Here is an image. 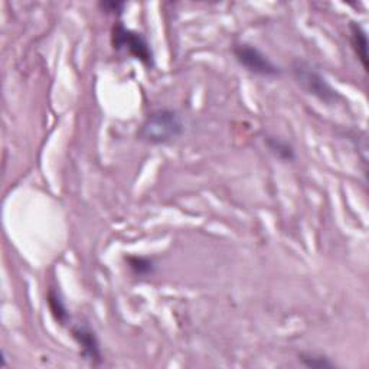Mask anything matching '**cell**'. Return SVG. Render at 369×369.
I'll return each instance as SVG.
<instances>
[{
  "mask_svg": "<svg viewBox=\"0 0 369 369\" xmlns=\"http://www.w3.org/2000/svg\"><path fill=\"white\" fill-rule=\"evenodd\" d=\"M183 133L184 123L176 110L157 108L147 115L137 130V140L153 146L169 145L180 138Z\"/></svg>",
  "mask_w": 369,
  "mask_h": 369,
  "instance_id": "6da1fadb",
  "label": "cell"
},
{
  "mask_svg": "<svg viewBox=\"0 0 369 369\" xmlns=\"http://www.w3.org/2000/svg\"><path fill=\"white\" fill-rule=\"evenodd\" d=\"M111 45L117 52L142 62L146 68H153L154 55L150 43L140 32L127 28L124 23H114L111 29Z\"/></svg>",
  "mask_w": 369,
  "mask_h": 369,
  "instance_id": "7a4b0ae2",
  "label": "cell"
},
{
  "mask_svg": "<svg viewBox=\"0 0 369 369\" xmlns=\"http://www.w3.org/2000/svg\"><path fill=\"white\" fill-rule=\"evenodd\" d=\"M291 71L297 84L302 87L308 94L326 104H335L340 99L339 92L309 62L300 59L294 61L291 65Z\"/></svg>",
  "mask_w": 369,
  "mask_h": 369,
  "instance_id": "3957f363",
  "label": "cell"
},
{
  "mask_svg": "<svg viewBox=\"0 0 369 369\" xmlns=\"http://www.w3.org/2000/svg\"><path fill=\"white\" fill-rule=\"evenodd\" d=\"M233 55L237 62L244 66L248 73L260 77L274 78L282 74L279 65H275L257 46L245 42H237L233 45Z\"/></svg>",
  "mask_w": 369,
  "mask_h": 369,
  "instance_id": "277c9868",
  "label": "cell"
},
{
  "mask_svg": "<svg viewBox=\"0 0 369 369\" xmlns=\"http://www.w3.org/2000/svg\"><path fill=\"white\" fill-rule=\"evenodd\" d=\"M71 335L74 340L78 343L84 359L88 361L91 365L96 366L101 365L103 362L101 345L94 329H91L88 325H85V323H81V325H75L71 328Z\"/></svg>",
  "mask_w": 369,
  "mask_h": 369,
  "instance_id": "5b68a950",
  "label": "cell"
},
{
  "mask_svg": "<svg viewBox=\"0 0 369 369\" xmlns=\"http://www.w3.org/2000/svg\"><path fill=\"white\" fill-rule=\"evenodd\" d=\"M349 39L358 59L365 71H368V35L358 22L349 23Z\"/></svg>",
  "mask_w": 369,
  "mask_h": 369,
  "instance_id": "8992f818",
  "label": "cell"
},
{
  "mask_svg": "<svg viewBox=\"0 0 369 369\" xmlns=\"http://www.w3.org/2000/svg\"><path fill=\"white\" fill-rule=\"evenodd\" d=\"M264 145L267 146L268 152L275 159L284 161V164H287V161L296 160L294 147L287 140H284V138H282L279 136H273V134L266 136L264 137Z\"/></svg>",
  "mask_w": 369,
  "mask_h": 369,
  "instance_id": "52a82bcc",
  "label": "cell"
},
{
  "mask_svg": "<svg viewBox=\"0 0 369 369\" xmlns=\"http://www.w3.org/2000/svg\"><path fill=\"white\" fill-rule=\"evenodd\" d=\"M46 303H48L50 312L55 321H58L61 326H68L69 321H71V314L68 312L61 293L55 289H50L48 294H46Z\"/></svg>",
  "mask_w": 369,
  "mask_h": 369,
  "instance_id": "ba28073f",
  "label": "cell"
},
{
  "mask_svg": "<svg viewBox=\"0 0 369 369\" xmlns=\"http://www.w3.org/2000/svg\"><path fill=\"white\" fill-rule=\"evenodd\" d=\"M126 263H127L130 271L137 277H149L156 270L154 261L149 257L129 256V257H126Z\"/></svg>",
  "mask_w": 369,
  "mask_h": 369,
  "instance_id": "9c48e42d",
  "label": "cell"
},
{
  "mask_svg": "<svg viewBox=\"0 0 369 369\" xmlns=\"http://www.w3.org/2000/svg\"><path fill=\"white\" fill-rule=\"evenodd\" d=\"M298 359L308 368L325 369V368H333L335 366V363L331 362L329 358L323 356V355H317V354H300Z\"/></svg>",
  "mask_w": 369,
  "mask_h": 369,
  "instance_id": "30bf717a",
  "label": "cell"
},
{
  "mask_svg": "<svg viewBox=\"0 0 369 369\" xmlns=\"http://www.w3.org/2000/svg\"><path fill=\"white\" fill-rule=\"evenodd\" d=\"M99 8L108 13V15H115V16H120L123 15L124 9H126V3L124 2H114V0H110V2H100Z\"/></svg>",
  "mask_w": 369,
  "mask_h": 369,
  "instance_id": "8fae6325",
  "label": "cell"
}]
</instances>
